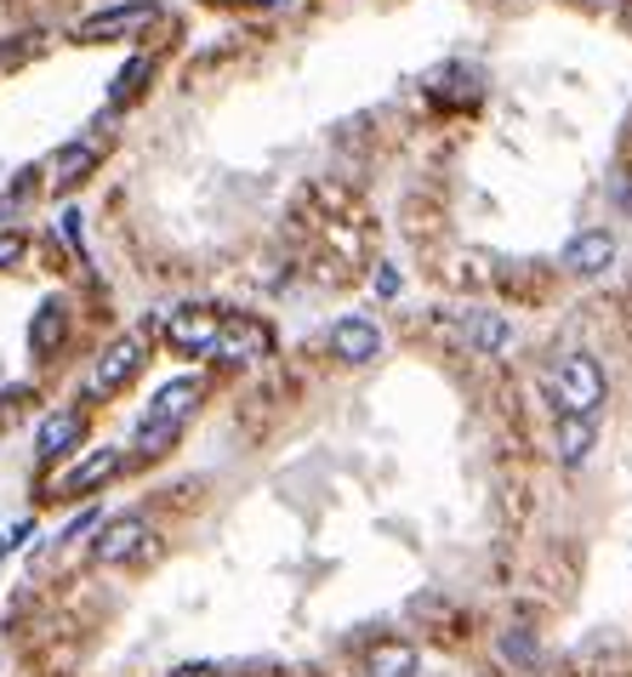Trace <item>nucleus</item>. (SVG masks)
Instances as JSON below:
<instances>
[{
  "label": "nucleus",
  "mask_w": 632,
  "mask_h": 677,
  "mask_svg": "<svg viewBox=\"0 0 632 677\" xmlns=\"http://www.w3.org/2000/svg\"><path fill=\"white\" fill-rule=\"evenodd\" d=\"M149 74H155V58H131V63L115 74V109L137 103V97H142V86H149Z\"/></svg>",
  "instance_id": "nucleus-18"
},
{
  "label": "nucleus",
  "mask_w": 632,
  "mask_h": 677,
  "mask_svg": "<svg viewBox=\"0 0 632 677\" xmlns=\"http://www.w3.org/2000/svg\"><path fill=\"white\" fill-rule=\"evenodd\" d=\"M194 405H200V381H194V376H177V381H166L160 394H155V405L142 410V421L177 427V432H182V421L194 416Z\"/></svg>",
  "instance_id": "nucleus-9"
},
{
  "label": "nucleus",
  "mask_w": 632,
  "mask_h": 677,
  "mask_svg": "<svg viewBox=\"0 0 632 677\" xmlns=\"http://www.w3.org/2000/svg\"><path fill=\"white\" fill-rule=\"evenodd\" d=\"M268 348H274V336L257 319H223L217 342H211V354L228 365H257V359H268Z\"/></svg>",
  "instance_id": "nucleus-5"
},
{
  "label": "nucleus",
  "mask_w": 632,
  "mask_h": 677,
  "mask_svg": "<svg viewBox=\"0 0 632 677\" xmlns=\"http://www.w3.org/2000/svg\"><path fill=\"white\" fill-rule=\"evenodd\" d=\"M593 439H599V427H593V416H559V432H553V445H559V461H587V450H593Z\"/></svg>",
  "instance_id": "nucleus-14"
},
{
  "label": "nucleus",
  "mask_w": 632,
  "mask_h": 677,
  "mask_svg": "<svg viewBox=\"0 0 632 677\" xmlns=\"http://www.w3.org/2000/svg\"><path fill=\"white\" fill-rule=\"evenodd\" d=\"M149 524H142L137 512H126V518H109L103 529H97V547H91V558L97 564H131V558H142L149 552Z\"/></svg>",
  "instance_id": "nucleus-4"
},
{
  "label": "nucleus",
  "mask_w": 632,
  "mask_h": 677,
  "mask_svg": "<svg viewBox=\"0 0 632 677\" xmlns=\"http://www.w3.org/2000/svg\"><path fill=\"white\" fill-rule=\"evenodd\" d=\"M330 354L343 359V365H371L376 354H382V330L371 325V319H336L330 325Z\"/></svg>",
  "instance_id": "nucleus-8"
},
{
  "label": "nucleus",
  "mask_w": 632,
  "mask_h": 677,
  "mask_svg": "<svg viewBox=\"0 0 632 677\" xmlns=\"http://www.w3.org/2000/svg\"><path fill=\"white\" fill-rule=\"evenodd\" d=\"M120 472V450H91L86 461H75L63 478H58V501H80L91 490H103V484Z\"/></svg>",
  "instance_id": "nucleus-7"
},
{
  "label": "nucleus",
  "mask_w": 632,
  "mask_h": 677,
  "mask_svg": "<svg viewBox=\"0 0 632 677\" xmlns=\"http://www.w3.org/2000/svg\"><path fill=\"white\" fill-rule=\"evenodd\" d=\"M547 394L559 416H593L604 405V370L587 354H570L547 370Z\"/></svg>",
  "instance_id": "nucleus-1"
},
{
  "label": "nucleus",
  "mask_w": 632,
  "mask_h": 677,
  "mask_svg": "<svg viewBox=\"0 0 632 677\" xmlns=\"http://www.w3.org/2000/svg\"><path fill=\"white\" fill-rule=\"evenodd\" d=\"M63 336H69V308L63 302H40L34 319H29V348L46 359V354L63 348Z\"/></svg>",
  "instance_id": "nucleus-13"
},
{
  "label": "nucleus",
  "mask_w": 632,
  "mask_h": 677,
  "mask_svg": "<svg viewBox=\"0 0 632 677\" xmlns=\"http://www.w3.org/2000/svg\"><path fill=\"white\" fill-rule=\"evenodd\" d=\"M86 529H97V512H80V518H75L69 529H63V541H80V536H86Z\"/></svg>",
  "instance_id": "nucleus-21"
},
{
  "label": "nucleus",
  "mask_w": 632,
  "mask_h": 677,
  "mask_svg": "<svg viewBox=\"0 0 632 677\" xmlns=\"http://www.w3.org/2000/svg\"><path fill=\"white\" fill-rule=\"evenodd\" d=\"M80 432H86V416L80 410H52L40 421V432H34V450H40V461H58V456H69L75 445H80Z\"/></svg>",
  "instance_id": "nucleus-10"
},
{
  "label": "nucleus",
  "mask_w": 632,
  "mask_h": 677,
  "mask_svg": "<svg viewBox=\"0 0 632 677\" xmlns=\"http://www.w3.org/2000/svg\"><path fill=\"white\" fill-rule=\"evenodd\" d=\"M365 671L371 677H416V649L411 644H376Z\"/></svg>",
  "instance_id": "nucleus-16"
},
{
  "label": "nucleus",
  "mask_w": 632,
  "mask_h": 677,
  "mask_svg": "<svg viewBox=\"0 0 632 677\" xmlns=\"http://www.w3.org/2000/svg\"><path fill=\"white\" fill-rule=\"evenodd\" d=\"M462 336H467L478 354H502L507 348V319L502 313H467L462 319Z\"/></svg>",
  "instance_id": "nucleus-15"
},
{
  "label": "nucleus",
  "mask_w": 632,
  "mask_h": 677,
  "mask_svg": "<svg viewBox=\"0 0 632 677\" xmlns=\"http://www.w3.org/2000/svg\"><path fill=\"white\" fill-rule=\"evenodd\" d=\"M91 171H97V149H91V142H69V149H58L52 160H46V182H52V188H75Z\"/></svg>",
  "instance_id": "nucleus-12"
},
{
  "label": "nucleus",
  "mask_w": 632,
  "mask_h": 677,
  "mask_svg": "<svg viewBox=\"0 0 632 677\" xmlns=\"http://www.w3.org/2000/svg\"><path fill=\"white\" fill-rule=\"evenodd\" d=\"M160 12L149 7V0H137V7H109V12H97V18H86L80 23V40H91V46H103V40H131V34H142Z\"/></svg>",
  "instance_id": "nucleus-6"
},
{
  "label": "nucleus",
  "mask_w": 632,
  "mask_h": 677,
  "mask_svg": "<svg viewBox=\"0 0 632 677\" xmlns=\"http://www.w3.org/2000/svg\"><path fill=\"white\" fill-rule=\"evenodd\" d=\"M142 370V336H115V342L97 354L91 376H86V399H109Z\"/></svg>",
  "instance_id": "nucleus-2"
},
{
  "label": "nucleus",
  "mask_w": 632,
  "mask_h": 677,
  "mask_svg": "<svg viewBox=\"0 0 632 677\" xmlns=\"http://www.w3.org/2000/svg\"><path fill=\"white\" fill-rule=\"evenodd\" d=\"M610 262H615V239L604 228H587V233H575L564 246V268L570 273H604Z\"/></svg>",
  "instance_id": "nucleus-11"
},
{
  "label": "nucleus",
  "mask_w": 632,
  "mask_h": 677,
  "mask_svg": "<svg viewBox=\"0 0 632 677\" xmlns=\"http://www.w3.org/2000/svg\"><path fill=\"white\" fill-rule=\"evenodd\" d=\"M376 290H382V297H399V273L394 268H376Z\"/></svg>",
  "instance_id": "nucleus-22"
},
{
  "label": "nucleus",
  "mask_w": 632,
  "mask_h": 677,
  "mask_svg": "<svg viewBox=\"0 0 632 677\" xmlns=\"http://www.w3.org/2000/svg\"><path fill=\"white\" fill-rule=\"evenodd\" d=\"M171 677H217L211 666H182V671H171Z\"/></svg>",
  "instance_id": "nucleus-24"
},
{
  "label": "nucleus",
  "mask_w": 632,
  "mask_h": 677,
  "mask_svg": "<svg viewBox=\"0 0 632 677\" xmlns=\"http://www.w3.org/2000/svg\"><path fill=\"white\" fill-rule=\"evenodd\" d=\"M34 52H40V40H34V34H18L12 46H0V69H18V63L34 58Z\"/></svg>",
  "instance_id": "nucleus-19"
},
{
  "label": "nucleus",
  "mask_w": 632,
  "mask_h": 677,
  "mask_svg": "<svg viewBox=\"0 0 632 677\" xmlns=\"http://www.w3.org/2000/svg\"><path fill=\"white\" fill-rule=\"evenodd\" d=\"M63 239H69V246H80V239H86L80 233V211H63Z\"/></svg>",
  "instance_id": "nucleus-23"
},
{
  "label": "nucleus",
  "mask_w": 632,
  "mask_h": 677,
  "mask_svg": "<svg viewBox=\"0 0 632 677\" xmlns=\"http://www.w3.org/2000/svg\"><path fill=\"white\" fill-rule=\"evenodd\" d=\"M268 7H285V0H268Z\"/></svg>",
  "instance_id": "nucleus-25"
},
{
  "label": "nucleus",
  "mask_w": 632,
  "mask_h": 677,
  "mask_svg": "<svg viewBox=\"0 0 632 677\" xmlns=\"http://www.w3.org/2000/svg\"><path fill=\"white\" fill-rule=\"evenodd\" d=\"M496 655H502L507 666H519V671H530V666H542V649H536V638H530L524 626H507V633L496 638Z\"/></svg>",
  "instance_id": "nucleus-17"
},
{
  "label": "nucleus",
  "mask_w": 632,
  "mask_h": 677,
  "mask_svg": "<svg viewBox=\"0 0 632 677\" xmlns=\"http://www.w3.org/2000/svg\"><path fill=\"white\" fill-rule=\"evenodd\" d=\"M160 330H166V342H171L177 354L200 359V354H211V342H217L223 313H211V308H177V313L160 319Z\"/></svg>",
  "instance_id": "nucleus-3"
},
{
  "label": "nucleus",
  "mask_w": 632,
  "mask_h": 677,
  "mask_svg": "<svg viewBox=\"0 0 632 677\" xmlns=\"http://www.w3.org/2000/svg\"><path fill=\"white\" fill-rule=\"evenodd\" d=\"M23 257V233H0V268H12Z\"/></svg>",
  "instance_id": "nucleus-20"
}]
</instances>
